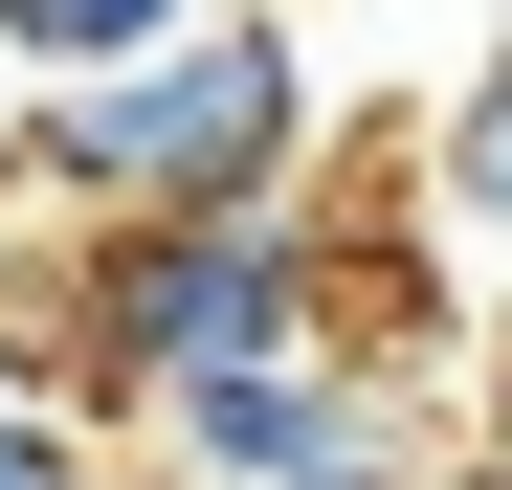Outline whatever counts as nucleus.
<instances>
[{"mask_svg":"<svg viewBox=\"0 0 512 490\" xmlns=\"http://www.w3.org/2000/svg\"><path fill=\"white\" fill-rule=\"evenodd\" d=\"M423 490H512V446H468V468H423Z\"/></svg>","mask_w":512,"mask_h":490,"instance_id":"8","label":"nucleus"},{"mask_svg":"<svg viewBox=\"0 0 512 490\" xmlns=\"http://www.w3.org/2000/svg\"><path fill=\"white\" fill-rule=\"evenodd\" d=\"M0 490H112V468H90V446H67V424H45V401H0Z\"/></svg>","mask_w":512,"mask_h":490,"instance_id":"6","label":"nucleus"},{"mask_svg":"<svg viewBox=\"0 0 512 490\" xmlns=\"http://www.w3.org/2000/svg\"><path fill=\"white\" fill-rule=\"evenodd\" d=\"M490 446H512V335H490Z\"/></svg>","mask_w":512,"mask_h":490,"instance_id":"9","label":"nucleus"},{"mask_svg":"<svg viewBox=\"0 0 512 490\" xmlns=\"http://www.w3.org/2000/svg\"><path fill=\"white\" fill-rule=\"evenodd\" d=\"M268 335H334V245L290 201H112L67 268V401H179Z\"/></svg>","mask_w":512,"mask_h":490,"instance_id":"2","label":"nucleus"},{"mask_svg":"<svg viewBox=\"0 0 512 490\" xmlns=\"http://www.w3.org/2000/svg\"><path fill=\"white\" fill-rule=\"evenodd\" d=\"M290 156H312V45L245 23V0H201L134 67H45V112H23V179L67 223H112V201H290Z\"/></svg>","mask_w":512,"mask_h":490,"instance_id":"1","label":"nucleus"},{"mask_svg":"<svg viewBox=\"0 0 512 490\" xmlns=\"http://www.w3.org/2000/svg\"><path fill=\"white\" fill-rule=\"evenodd\" d=\"M268 490H423V446H401V424H357V446H312V468H268Z\"/></svg>","mask_w":512,"mask_h":490,"instance_id":"7","label":"nucleus"},{"mask_svg":"<svg viewBox=\"0 0 512 490\" xmlns=\"http://www.w3.org/2000/svg\"><path fill=\"white\" fill-rule=\"evenodd\" d=\"M0 201H23V112H0Z\"/></svg>","mask_w":512,"mask_h":490,"instance_id":"10","label":"nucleus"},{"mask_svg":"<svg viewBox=\"0 0 512 490\" xmlns=\"http://www.w3.org/2000/svg\"><path fill=\"white\" fill-rule=\"evenodd\" d=\"M357 424H401V401L334 357V335H268V357H223V379H179V401H156V446H179L201 490H268V468L357 446Z\"/></svg>","mask_w":512,"mask_h":490,"instance_id":"3","label":"nucleus"},{"mask_svg":"<svg viewBox=\"0 0 512 490\" xmlns=\"http://www.w3.org/2000/svg\"><path fill=\"white\" fill-rule=\"evenodd\" d=\"M446 223H512V23H490V67L446 90Z\"/></svg>","mask_w":512,"mask_h":490,"instance_id":"5","label":"nucleus"},{"mask_svg":"<svg viewBox=\"0 0 512 490\" xmlns=\"http://www.w3.org/2000/svg\"><path fill=\"white\" fill-rule=\"evenodd\" d=\"M201 0H0V45L23 67H134V45H179Z\"/></svg>","mask_w":512,"mask_h":490,"instance_id":"4","label":"nucleus"}]
</instances>
